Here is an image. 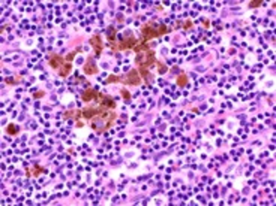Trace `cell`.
Wrapping results in <instances>:
<instances>
[{
    "instance_id": "6da1fadb",
    "label": "cell",
    "mask_w": 276,
    "mask_h": 206,
    "mask_svg": "<svg viewBox=\"0 0 276 206\" xmlns=\"http://www.w3.org/2000/svg\"><path fill=\"white\" fill-rule=\"evenodd\" d=\"M155 61V57H153V51H146V54H138L137 57V63L141 66V69H147L150 63Z\"/></svg>"
},
{
    "instance_id": "7a4b0ae2",
    "label": "cell",
    "mask_w": 276,
    "mask_h": 206,
    "mask_svg": "<svg viewBox=\"0 0 276 206\" xmlns=\"http://www.w3.org/2000/svg\"><path fill=\"white\" fill-rule=\"evenodd\" d=\"M140 75H138V70H132V72H129V75H128V82L129 84H138L140 82Z\"/></svg>"
},
{
    "instance_id": "3957f363",
    "label": "cell",
    "mask_w": 276,
    "mask_h": 206,
    "mask_svg": "<svg viewBox=\"0 0 276 206\" xmlns=\"http://www.w3.org/2000/svg\"><path fill=\"white\" fill-rule=\"evenodd\" d=\"M90 43L93 45V48L96 51V55H99V52H101V39H99V36H93L90 39Z\"/></svg>"
},
{
    "instance_id": "277c9868",
    "label": "cell",
    "mask_w": 276,
    "mask_h": 206,
    "mask_svg": "<svg viewBox=\"0 0 276 206\" xmlns=\"http://www.w3.org/2000/svg\"><path fill=\"white\" fill-rule=\"evenodd\" d=\"M98 94H96V91H93V90H87V91H84L83 93V99L86 102H89V100H92V99H95Z\"/></svg>"
},
{
    "instance_id": "5b68a950",
    "label": "cell",
    "mask_w": 276,
    "mask_h": 206,
    "mask_svg": "<svg viewBox=\"0 0 276 206\" xmlns=\"http://www.w3.org/2000/svg\"><path fill=\"white\" fill-rule=\"evenodd\" d=\"M51 66L53 67H56V69H59L62 66V63H63V58L62 57H54V58H51Z\"/></svg>"
},
{
    "instance_id": "8992f818",
    "label": "cell",
    "mask_w": 276,
    "mask_h": 206,
    "mask_svg": "<svg viewBox=\"0 0 276 206\" xmlns=\"http://www.w3.org/2000/svg\"><path fill=\"white\" fill-rule=\"evenodd\" d=\"M102 105H104V106H107V108H113V106H114V102L111 100L110 97L104 96V97H102Z\"/></svg>"
},
{
    "instance_id": "52a82bcc",
    "label": "cell",
    "mask_w": 276,
    "mask_h": 206,
    "mask_svg": "<svg viewBox=\"0 0 276 206\" xmlns=\"http://www.w3.org/2000/svg\"><path fill=\"white\" fill-rule=\"evenodd\" d=\"M84 70H86V73H95V72H96V67H95V64L93 63H87L86 64V69H84Z\"/></svg>"
},
{
    "instance_id": "ba28073f",
    "label": "cell",
    "mask_w": 276,
    "mask_h": 206,
    "mask_svg": "<svg viewBox=\"0 0 276 206\" xmlns=\"http://www.w3.org/2000/svg\"><path fill=\"white\" fill-rule=\"evenodd\" d=\"M62 67H63V69L60 70V76H66L69 72H71V64H69V63H68V64H63Z\"/></svg>"
},
{
    "instance_id": "9c48e42d",
    "label": "cell",
    "mask_w": 276,
    "mask_h": 206,
    "mask_svg": "<svg viewBox=\"0 0 276 206\" xmlns=\"http://www.w3.org/2000/svg\"><path fill=\"white\" fill-rule=\"evenodd\" d=\"M107 35H108V39H110V42H111V41H113V36H116V30H114L113 27H110V29H108V33H107Z\"/></svg>"
},
{
    "instance_id": "30bf717a",
    "label": "cell",
    "mask_w": 276,
    "mask_h": 206,
    "mask_svg": "<svg viewBox=\"0 0 276 206\" xmlns=\"http://www.w3.org/2000/svg\"><path fill=\"white\" fill-rule=\"evenodd\" d=\"M141 75H143L144 79H152V75L147 72V69H141Z\"/></svg>"
},
{
    "instance_id": "8fae6325",
    "label": "cell",
    "mask_w": 276,
    "mask_h": 206,
    "mask_svg": "<svg viewBox=\"0 0 276 206\" xmlns=\"http://www.w3.org/2000/svg\"><path fill=\"white\" fill-rule=\"evenodd\" d=\"M8 133H9V135H14V133H17V129H15L14 124H9V125H8Z\"/></svg>"
},
{
    "instance_id": "7c38bea8",
    "label": "cell",
    "mask_w": 276,
    "mask_h": 206,
    "mask_svg": "<svg viewBox=\"0 0 276 206\" xmlns=\"http://www.w3.org/2000/svg\"><path fill=\"white\" fill-rule=\"evenodd\" d=\"M177 84H179V85H185L186 84V76H180L179 81H177Z\"/></svg>"
}]
</instances>
